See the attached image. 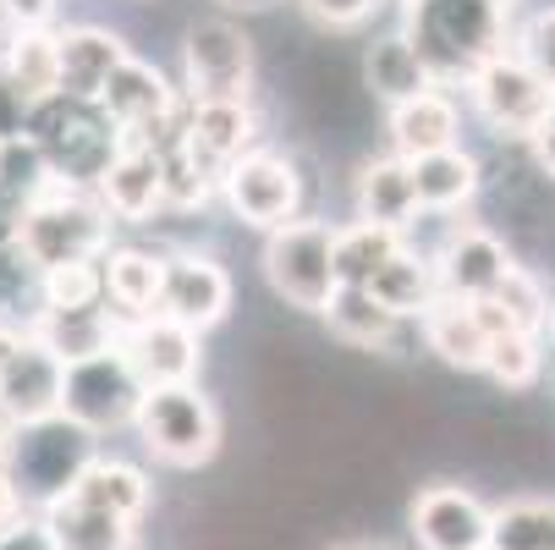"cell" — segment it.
Listing matches in <instances>:
<instances>
[{
    "label": "cell",
    "mask_w": 555,
    "mask_h": 550,
    "mask_svg": "<svg viewBox=\"0 0 555 550\" xmlns=\"http://www.w3.org/2000/svg\"><path fill=\"white\" fill-rule=\"evenodd\" d=\"M138 402H143V385H138V374L127 369L121 353H100V358H89V363H72V369H66L61 419H72L77 430H89L94 440L111 435V430H121V424H132Z\"/></svg>",
    "instance_id": "30bf717a"
},
{
    "label": "cell",
    "mask_w": 555,
    "mask_h": 550,
    "mask_svg": "<svg viewBox=\"0 0 555 550\" xmlns=\"http://www.w3.org/2000/svg\"><path fill=\"white\" fill-rule=\"evenodd\" d=\"M408 44L440 84H473L495 55L512 50V17L490 0H408Z\"/></svg>",
    "instance_id": "6da1fadb"
},
{
    "label": "cell",
    "mask_w": 555,
    "mask_h": 550,
    "mask_svg": "<svg viewBox=\"0 0 555 550\" xmlns=\"http://www.w3.org/2000/svg\"><path fill=\"white\" fill-rule=\"evenodd\" d=\"M66 496L89 501V507H100V512H111V517H121V523H138V517L149 512V501H154V485H149L143 468L127 462V457H94L83 474L72 479Z\"/></svg>",
    "instance_id": "484cf974"
},
{
    "label": "cell",
    "mask_w": 555,
    "mask_h": 550,
    "mask_svg": "<svg viewBox=\"0 0 555 550\" xmlns=\"http://www.w3.org/2000/svg\"><path fill=\"white\" fill-rule=\"evenodd\" d=\"M34 517H39L50 550H138V523H121L77 496H55Z\"/></svg>",
    "instance_id": "cb8c5ba5"
},
{
    "label": "cell",
    "mask_w": 555,
    "mask_h": 550,
    "mask_svg": "<svg viewBox=\"0 0 555 550\" xmlns=\"http://www.w3.org/2000/svg\"><path fill=\"white\" fill-rule=\"evenodd\" d=\"M28 336L39 342V347H50L66 369L72 363H89V358H100V353H116V342H121V314L111 308V303H100V308H39L34 320H28Z\"/></svg>",
    "instance_id": "d6986e66"
},
{
    "label": "cell",
    "mask_w": 555,
    "mask_h": 550,
    "mask_svg": "<svg viewBox=\"0 0 555 550\" xmlns=\"http://www.w3.org/2000/svg\"><path fill=\"white\" fill-rule=\"evenodd\" d=\"M0 550H50V539H44L39 517H34V512H23L12 528H0Z\"/></svg>",
    "instance_id": "7bdbcfd3"
},
{
    "label": "cell",
    "mask_w": 555,
    "mask_h": 550,
    "mask_svg": "<svg viewBox=\"0 0 555 550\" xmlns=\"http://www.w3.org/2000/svg\"><path fill=\"white\" fill-rule=\"evenodd\" d=\"M100 111L116 121L121 138H160L171 132L182 116H177V89H171V77L160 66H149L138 55H127L116 72H111V84L100 94Z\"/></svg>",
    "instance_id": "7c38bea8"
},
{
    "label": "cell",
    "mask_w": 555,
    "mask_h": 550,
    "mask_svg": "<svg viewBox=\"0 0 555 550\" xmlns=\"http://www.w3.org/2000/svg\"><path fill=\"white\" fill-rule=\"evenodd\" d=\"M23 215H28V199H17L12 188H0V248H17Z\"/></svg>",
    "instance_id": "ee69618b"
},
{
    "label": "cell",
    "mask_w": 555,
    "mask_h": 550,
    "mask_svg": "<svg viewBox=\"0 0 555 550\" xmlns=\"http://www.w3.org/2000/svg\"><path fill=\"white\" fill-rule=\"evenodd\" d=\"M94 435L77 430L72 419H44L28 430H12V451H7V474L23 496V507H50L55 496L72 490V479L94 462Z\"/></svg>",
    "instance_id": "5b68a950"
},
{
    "label": "cell",
    "mask_w": 555,
    "mask_h": 550,
    "mask_svg": "<svg viewBox=\"0 0 555 550\" xmlns=\"http://www.w3.org/2000/svg\"><path fill=\"white\" fill-rule=\"evenodd\" d=\"M331 550H396V545H385V539H341Z\"/></svg>",
    "instance_id": "c3c4849f"
},
{
    "label": "cell",
    "mask_w": 555,
    "mask_h": 550,
    "mask_svg": "<svg viewBox=\"0 0 555 550\" xmlns=\"http://www.w3.org/2000/svg\"><path fill=\"white\" fill-rule=\"evenodd\" d=\"M369 297H374L385 314H396V320H424V314L435 308V297H440V281H435L429 254H418V248L402 243V248H396V254L374 270Z\"/></svg>",
    "instance_id": "4316f807"
},
{
    "label": "cell",
    "mask_w": 555,
    "mask_h": 550,
    "mask_svg": "<svg viewBox=\"0 0 555 550\" xmlns=\"http://www.w3.org/2000/svg\"><path fill=\"white\" fill-rule=\"evenodd\" d=\"M402 243H408L402 231H385V226H369V220L336 226V286H369L374 270Z\"/></svg>",
    "instance_id": "d6a6232c"
},
{
    "label": "cell",
    "mask_w": 555,
    "mask_h": 550,
    "mask_svg": "<svg viewBox=\"0 0 555 550\" xmlns=\"http://www.w3.org/2000/svg\"><path fill=\"white\" fill-rule=\"evenodd\" d=\"M385 132H390V154L402 161H424V154H440V149H456L462 143V111L446 89H429L408 105H396L385 116Z\"/></svg>",
    "instance_id": "603a6c76"
},
{
    "label": "cell",
    "mask_w": 555,
    "mask_h": 550,
    "mask_svg": "<svg viewBox=\"0 0 555 550\" xmlns=\"http://www.w3.org/2000/svg\"><path fill=\"white\" fill-rule=\"evenodd\" d=\"M352 204H358V220L369 226H385V231H402L418 220V193H413V166L402 154H374V161L358 166V182H352Z\"/></svg>",
    "instance_id": "44dd1931"
},
{
    "label": "cell",
    "mask_w": 555,
    "mask_h": 550,
    "mask_svg": "<svg viewBox=\"0 0 555 550\" xmlns=\"http://www.w3.org/2000/svg\"><path fill=\"white\" fill-rule=\"evenodd\" d=\"M485 550H490V545H485Z\"/></svg>",
    "instance_id": "816d5d0a"
},
{
    "label": "cell",
    "mask_w": 555,
    "mask_h": 550,
    "mask_svg": "<svg viewBox=\"0 0 555 550\" xmlns=\"http://www.w3.org/2000/svg\"><path fill=\"white\" fill-rule=\"evenodd\" d=\"M0 66L12 72V84L44 105L61 94V50H55V28H28V34H12V44L0 50Z\"/></svg>",
    "instance_id": "f546056e"
},
{
    "label": "cell",
    "mask_w": 555,
    "mask_h": 550,
    "mask_svg": "<svg viewBox=\"0 0 555 550\" xmlns=\"http://www.w3.org/2000/svg\"><path fill=\"white\" fill-rule=\"evenodd\" d=\"M424 331V347L451 363V369H485V353H490V331L479 320L473 303H456V297H435V308L418 320Z\"/></svg>",
    "instance_id": "83f0119b"
},
{
    "label": "cell",
    "mask_w": 555,
    "mask_h": 550,
    "mask_svg": "<svg viewBox=\"0 0 555 550\" xmlns=\"http://www.w3.org/2000/svg\"><path fill=\"white\" fill-rule=\"evenodd\" d=\"M490 550H555V496L490 507Z\"/></svg>",
    "instance_id": "1f68e13d"
},
{
    "label": "cell",
    "mask_w": 555,
    "mask_h": 550,
    "mask_svg": "<svg viewBox=\"0 0 555 550\" xmlns=\"http://www.w3.org/2000/svg\"><path fill=\"white\" fill-rule=\"evenodd\" d=\"M55 7H61V0H0V23H12V34L50 28L55 23Z\"/></svg>",
    "instance_id": "b9f144b4"
},
{
    "label": "cell",
    "mask_w": 555,
    "mask_h": 550,
    "mask_svg": "<svg viewBox=\"0 0 555 550\" xmlns=\"http://www.w3.org/2000/svg\"><path fill=\"white\" fill-rule=\"evenodd\" d=\"M539 369H544L539 336H522V331L495 336L490 353H485V374H490L495 385H506V391H528V385L539 380Z\"/></svg>",
    "instance_id": "d590c367"
},
{
    "label": "cell",
    "mask_w": 555,
    "mask_h": 550,
    "mask_svg": "<svg viewBox=\"0 0 555 550\" xmlns=\"http://www.w3.org/2000/svg\"><path fill=\"white\" fill-rule=\"evenodd\" d=\"M188 105H248L254 94V39L231 17H198L182 39Z\"/></svg>",
    "instance_id": "52a82bcc"
},
{
    "label": "cell",
    "mask_w": 555,
    "mask_h": 550,
    "mask_svg": "<svg viewBox=\"0 0 555 550\" xmlns=\"http://www.w3.org/2000/svg\"><path fill=\"white\" fill-rule=\"evenodd\" d=\"M418 550H485L490 545V507L462 485H429L408 507Z\"/></svg>",
    "instance_id": "2e32d148"
},
{
    "label": "cell",
    "mask_w": 555,
    "mask_h": 550,
    "mask_svg": "<svg viewBox=\"0 0 555 550\" xmlns=\"http://www.w3.org/2000/svg\"><path fill=\"white\" fill-rule=\"evenodd\" d=\"M34 314H39V270L17 248H0V320L28 331Z\"/></svg>",
    "instance_id": "8d00e7d4"
},
{
    "label": "cell",
    "mask_w": 555,
    "mask_h": 550,
    "mask_svg": "<svg viewBox=\"0 0 555 550\" xmlns=\"http://www.w3.org/2000/svg\"><path fill=\"white\" fill-rule=\"evenodd\" d=\"M490 7H506V12H512V0H490Z\"/></svg>",
    "instance_id": "f907efd6"
},
{
    "label": "cell",
    "mask_w": 555,
    "mask_h": 550,
    "mask_svg": "<svg viewBox=\"0 0 555 550\" xmlns=\"http://www.w3.org/2000/svg\"><path fill=\"white\" fill-rule=\"evenodd\" d=\"M325 320H331V331L341 336V342H352V347H390L396 342V331H402V320L396 314H385L374 297H369V286H336L331 292V303H325Z\"/></svg>",
    "instance_id": "4dcf8cb0"
},
{
    "label": "cell",
    "mask_w": 555,
    "mask_h": 550,
    "mask_svg": "<svg viewBox=\"0 0 555 550\" xmlns=\"http://www.w3.org/2000/svg\"><path fill=\"white\" fill-rule=\"evenodd\" d=\"M55 50H61V94L66 100H100L111 72L132 55L121 34L100 28V23H77V28H61L55 34Z\"/></svg>",
    "instance_id": "ffe728a7"
},
{
    "label": "cell",
    "mask_w": 555,
    "mask_h": 550,
    "mask_svg": "<svg viewBox=\"0 0 555 550\" xmlns=\"http://www.w3.org/2000/svg\"><path fill=\"white\" fill-rule=\"evenodd\" d=\"M61 397H66V363L34 336H23L7 369H0V419L12 430L61 419Z\"/></svg>",
    "instance_id": "5bb4252c"
},
{
    "label": "cell",
    "mask_w": 555,
    "mask_h": 550,
    "mask_svg": "<svg viewBox=\"0 0 555 550\" xmlns=\"http://www.w3.org/2000/svg\"><path fill=\"white\" fill-rule=\"evenodd\" d=\"M512 50L544 77L550 89H555V7H539V12L512 34Z\"/></svg>",
    "instance_id": "f35d334b"
},
{
    "label": "cell",
    "mask_w": 555,
    "mask_h": 550,
    "mask_svg": "<svg viewBox=\"0 0 555 550\" xmlns=\"http://www.w3.org/2000/svg\"><path fill=\"white\" fill-rule=\"evenodd\" d=\"M544 325H550V342H555V303H550V320Z\"/></svg>",
    "instance_id": "681fc988"
},
{
    "label": "cell",
    "mask_w": 555,
    "mask_h": 550,
    "mask_svg": "<svg viewBox=\"0 0 555 550\" xmlns=\"http://www.w3.org/2000/svg\"><path fill=\"white\" fill-rule=\"evenodd\" d=\"M182 149L204 171H225L231 161H243L248 149H259V116L254 105H188L182 116Z\"/></svg>",
    "instance_id": "ac0fdd59"
},
{
    "label": "cell",
    "mask_w": 555,
    "mask_h": 550,
    "mask_svg": "<svg viewBox=\"0 0 555 550\" xmlns=\"http://www.w3.org/2000/svg\"><path fill=\"white\" fill-rule=\"evenodd\" d=\"M50 182H55V171H50V161L39 154V143L28 132L0 143V188H12L17 199H39Z\"/></svg>",
    "instance_id": "74e56055"
},
{
    "label": "cell",
    "mask_w": 555,
    "mask_h": 550,
    "mask_svg": "<svg viewBox=\"0 0 555 550\" xmlns=\"http://www.w3.org/2000/svg\"><path fill=\"white\" fill-rule=\"evenodd\" d=\"M28 138L39 143V154L50 161L55 182H72V188H94L100 171L111 166V154L121 149V132L100 111V100H66V94L34 105Z\"/></svg>",
    "instance_id": "3957f363"
},
{
    "label": "cell",
    "mask_w": 555,
    "mask_h": 550,
    "mask_svg": "<svg viewBox=\"0 0 555 550\" xmlns=\"http://www.w3.org/2000/svg\"><path fill=\"white\" fill-rule=\"evenodd\" d=\"M94 199L111 209V220H149L154 209H166L160 138H121V149L94 182Z\"/></svg>",
    "instance_id": "9a60e30c"
},
{
    "label": "cell",
    "mask_w": 555,
    "mask_h": 550,
    "mask_svg": "<svg viewBox=\"0 0 555 550\" xmlns=\"http://www.w3.org/2000/svg\"><path fill=\"white\" fill-rule=\"evenodd\" d=\"M528 149H533V161H539V171L544 177H555V111L539 121V132L528 138Z\"/></svg>",
    "instance_id": "f6af8a7d"
},
{
    "label": "cell",
    "mask_w": 555,
    "mask_h": 550,
    "mask_svg": "<svg viewBox=\"0 0 555 550\" xmlns=\"http://www.w3.org/2000/svg\"><path fill=\"white\" fill-rule=\"evenodd\" d=\"M363 84L374 89V100H385V105L396 111V105L429 94L435 77H429V66L418 61V50L408 44V34L396 28V34H379V39L369 44V55H363Z\"/></svg>",
    "instance_id": "f1b7e54d"
},
{
    "label": "cell",
    "mask_w": 555,
    "mask_h": 550,
    "mask_svg": "<svg viewBox=\"0 0 555 550\" xmlns=\"http://www.w3.org/2000/svg\"><path fill=\"white\" fill-rule=\"evenodd\" d=\"M220 199L231 204V215L254 226V231H275L286 220H297L302 204V177L286 154L275 149H248L243 161H231L220 171Z\"/></svg>",
    "instance_id": "9c48e42d"
},
{
    "label": "cell",
    "mask_w": 555,
    "mask_h": 550,
    "mask_svg": "<svg viewBox=\"0 0 555 550\" xmlns=\"http://www.w3.org/2000/svg\"><path fill=\"white\" fill-rule=\"evenodd\" d=\"M490 303L506 314V325L522 331V336H539L544 320H550V292H544V281H539L528 265H512V270L501 276V286L490 292Z\"/></svg>",
    "instance_id": "836d02e7"
},
{
    "label": "cell",
    "mask_w": 555,
    "mask_h": 550,
    "mask_svg": "<svg viewBox=\"0 0 555 550\" xmlns=\"http://www.w3.org/2000/svg\"><path fill=\"white\" fill-rule=\"evenodd\" d=\"M225 12H270V7H281V0H220Z\"/></svg>",
    "instance_id": "7dc6e473"
},
{
    "label": "cell",
    "mask_w": 555,
    "mask_h": 550,
    "mask_svg": "<svg viewBox=\"0 0 555 550\" xmlns=\"http://www.w3.org/2000/svg\"><path fill=\"white\" fill-rule=\"evenodd\" d=\"M23 512H28V507H23V496H17L12 474H7V462H0V528H12Z\"/></svg>",
    "instance_id": "bcb514c9"
},
{
    "label": "cell",
    "mask_w": 555,
    "mask_h": 550,
    "mask_svg": "<svg viewBox=\"0 0 555 550\" xmlns=\"http://www.w3.org/2000/svg\"><path fill=\"white\" fill-rule=\"evenodd\" d=\"M28 116H34V100L12 84V72L0 66V143H12L28 132Z\"/></svg>",
    "instance_id": "60d3db41"
},
{
    "label": "cell",
    "mask_w": 555,
    "mask_h": 550,
    "mask_svg": "<svg viewBox=\"0 0 555 550\" xmlns=\"http://www.w3.org/2000/svg\"><path fill=\"white\" fill-rule=\"evenodd\" d=\"M264 281L292 308L325 314L336 292V226L331 220H286L264 231Z\"/></svg>",
    "instance_id": "8992f818"
},
{
    "label": "cell",
    "mask_w": 555,
    "mask_h": 550,
    "mask_svg": "<svg viewBox=\"0 0 555 550\" xmlns=\"http://www.w3.org/2000/svg\"><path fill=\"white\" fill-rule=\"evenodd\" d=\"M467 100H473V111L485 116V127L490 132H501V138H533L539 132V121L555 111V89L544 84V77L517 55V50H506V55H495L479 77L467 84Z\"/></svg>",
    "instance_id": "ba28073f"
},
{
    "label": "cell",
    "mask_w": 555,
    "mask_h": 550,
    "mask_svg": "<svg viewBox=\"0 0 555 550\" xmlns=\"http://www.w3.org/2000/svg\"><path fill=\"white\" fill-rule=\"evenodd\" d=\"M116 353L127 358V369L138 374L143 391L154 385H193L198 380V336L182 331L166 314H143V320H121V342Z\"/></svg>",
    "instance_id": "4fadbf2b"
},
{
    "label": "cell",
    "mask_w": 555,
    "mask_h": 550,
    "mask_svg": "<svg viewBox=\"0 0 555 550\" xmlns=\"http://www.w3.org/2000/svg\"><path fill=\"white\" fill-rule=\"evenodd\" d=\"M297 7L325 28H358L379 12V0H297Z\"/></svg>",
    "instance_id": "ab89813d"
},
{
    "label": "cell",
    "mask_w": 555,
    "mask_h": 550,
    "mask_svg": "<svg viewBox=\"0 0 555 550\" xmlns=\"http://www.w3.org/2000/svg\"><path fill=\"white\" fill-rule=\"evenodd\" d=\"M143 451L166 468H204L220 451V413L198 385H154L132 413Z\"/></svg>",
    "instance_id": "277c9868"
},
{
    "label": "cell",
    "mask_w": 555,
    "mask_h": 550,
    "mask_svg": "<svg viewBox=\"0 0 555 550\" xmlns=\"http://www.w3.org/2000/svg\"><path fill=\"white\" fill-rule=\"evenodd\" d=\"M166 259L160 248H105L100 254V276H105V303L121 320H143V314H160V292H166Z\"/></svg>",
    "instance_id": "7402d4cb"
},
{
    "label": "cell",
    "mask_w": 555,
    "mask_h": 550,
    "mask_svg": "<svg viewBox=\"0 0 555 550\" xmlns=\"http://www.w3.org/2000/svg\"><path fill=\"white\" fill-rule=\"evenodd\" d=\"M435 265V281H440V297H456V303H479L501 286V276L517 265L506 254V243L495 238L490 226L479 220H451L440 248L429 254Z\"/></svg>",
    "instance_id": "8fae6325"
},
{
    "label": "cell",
    "mask_w": 555,
    "mask_h": 550,
    "mask_svg": "<svg viewBox=\"0 0 555 550\" xmlns=\"http://www.w3.org/2000/svg\"><path fill=\"white\" fill-rule=\"evenodd\" d=\"M413 166V193H418V215H456L479 199L485 188V166L473 149H440V154H424V161H408Z\"/></svg>",
    "instance_id": "d4e9b609"
},
{
    "label": "cell",
    "mask_w": 555,
    "mask_h": 550,
    "mask_svg": "<svg viewBox=\"0 0 555 550\" xmlns=\"http://www.w3.org/2000/svg\"><path fill=\"white\" fill-rule=\"evenodd\" d=\"M111 209L94 199V188H72V182H50L39 199H28L23 231H17V254L34 270H55V265H83L100 259L111 248Z\"/></svg>",
    "instance_id": "7a4b0ae2"
},
{
    "label": "cell",
    "mask_w": 555,
    "mask_h": 550,
    "mask_svg": "<svg viewBox=\"0 0 555 550\" xmlns=\"http://www.w3.org/2000/svg\"><path fill=\"white\" fill-rule=\"evenodd\" d=\"M160 314L177 320L182 331L204 336L231 314V276L204 259V254H171L166 259V292H160Z\"/></svg>",
    "instance_id": "e0dca14e"
},
{
    "label": "cell",
    "mask_w": 555,
    "mask_h": 550,
    "mask_svg": "<svg viewBox=\"0 0 555 550\" xmlns=\"http://www.w3.org/2000/svg\"><path fill=\"white\" fill-rule=\"evenodd\" d=\"M105 303V276H100V259H83V265H55V270H39V308H100Z\"/></svg>",
    "instance_id": "e575fe53"
}]
</instances>
